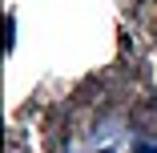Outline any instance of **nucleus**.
Masks as SVG:
<instances>
[{
	"mask_svg": "<svg viewBox=\"0 0 157 153\" xmlns=\"http://www.w3.org/2000/svg\"><path fill=\"white\" fill-rule=\"evenodd\" d=\"M129 121L145 133H157V97H137V105L129 109Z\"/></svg>",
	"mask_w": 157,
	"mask_h": 153,
	"instance_id": "obj_1",
	"label": "nucleus"
}]
</instances>
